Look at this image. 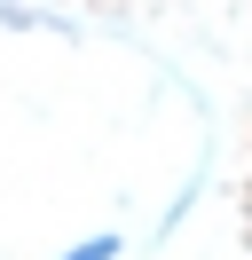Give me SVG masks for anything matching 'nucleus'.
<instances>
[{
  "instance_id": "obj_1",
  "label": "nucleus",
  "mask_w": 252,
  "mask_h": 260,
  "mask_svg": "<svg viewBox=\"0 0 252 260\" xmlns=\"http://www.w3.org/2000/svg\"><path fill=\"white\" fill-rule=\"evenodd\" d=\"M55 260H118V237H110V229L103 237H79L71 252H55Z\"/></svg>"
}]
</instances>
